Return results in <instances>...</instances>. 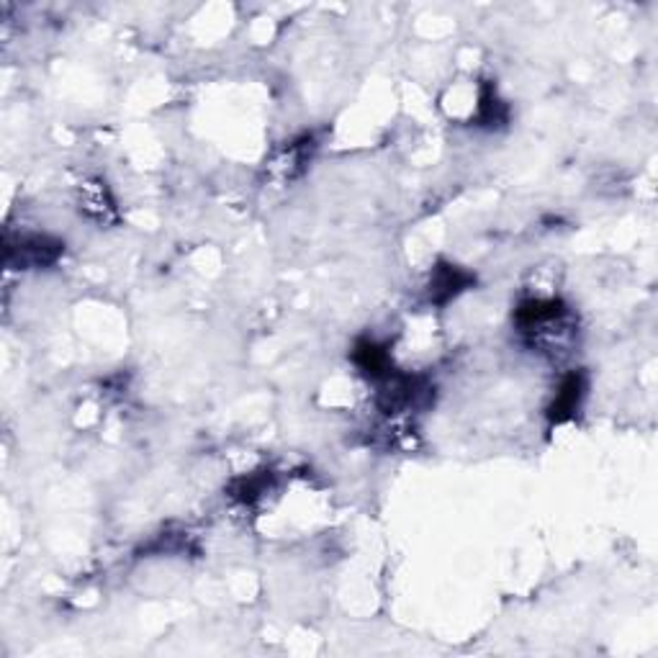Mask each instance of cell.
Listing matches in <instances>:
<instances>
[{
    "instance_id": "6da1fadb",
    "label": "cell",
    "mask_w": 658,
    "mask_h": 658,
    "mask_svg": "<svg viewBox=\"0 0 658 658\" xmlns=\"http://www.w3.org/2000/svg\"><path fill=\"white\" fill-rule=\"evenodd\" d=\"M435 399V383L427 375H412V373H389L386 379L379 381L375 391V406L394 417V414L427 410Z\"/></svg>"
},
{
    "instance_id": "7a4b0ae2",
    "label": "cell",
    "mask_w": 658,
    "mask_h": 658,
    "mask_svg": "<svg viewBox=\"0 0 658 658\" xmlns=\"http://www.w3.org/2000/svg\"><path fill=\"white\" fill-rule=\"evenodd\" d=\"M65 255V242L54 234L26 232L6 237V265L11 270H46Z\"/></svg>"
},
{
    "instance_id": "3957f363",
    "label": "cell",
    "mask_w": 658,
    "mask_h": 658,
    "mask_svg": "<svg viewBox=\"0 0 658 658\" xmlns=\"http://www.w3.org/2000/svg\"><path fill=\"white\" fill-rule=\"evenodd\" d=\"M569 319V307L561 299H524L514 309V325L530 340H545L553 325Z\"/></svg>"
},
{
    "instance_id": "277c9868",
    "label": "cell",
    "mask_w": 658,
    "mask_h": 658,
    "mask_svg": "<svg viewBox=\"0 0 658 658\" xmlns=\"http://www.w3.org/2000/svg\"><path fill=\"white\" fill-rule=\"evenodd\" d=\"M77 211L98 226H114L121 222L119 203L104 178H88L77 185Z\"/></svg>"
},
{
    "instance_id": "5b68a950",
    "label": "cell",
    "mask_w": 658,
    "mask_h": 658,
    "mask_svg": "<svg viewBox=\"0 0 658 658\" xmlns=\"http://www.w3.org/2000/svg\"><path fill=\"white\" fill-rule=\"evenodd\" d=\"M474 286L476 276L471 270L450 261H437L427 280V301L435 307H448L450 301H456L460 294H466Z\"/></svg>"
},
{
    "instance_id": "8992f818",
    "label": "cell",
    "mask_w": 658,
    "mask_h": 658,
    "mask_svg": "<svg viewBox=\"0 0 658 658\" xmlns=\"http://www.w3.org/2000/svg\"><path fill=\"white\" fill-rule=\"evenodd\" d=\"M586 389H590V381H586L584 371H571L561 379L559 391H555L551 406H548V422L551 425H563V422H571L582 410Z\"/></svg>"
},
{
    "instance_id": "52a82bcc",
    "label": "cell",
    "mask_w": 658,
    "mask_h": 658,
    "mask_svg": "<svg viewBox=\"0 0 658 658\" xmlns=\"http://www.w3.org/2000/svg\"><path fill=\"white\" fill-rule=\"evenodd\" d=\"M352 363L358 365V371L371 381H383L389 373H394V363H391V352L386 344L371 340V337H363V340L355 342L352 348Z\"/></svg>"
},
{
    "instance_id": "ba28073f",
    "label": "cell",
    "mask_w": 658,
    "mask_h": 658,
    "mask_svg": "<svg viewBox=\"0 0 658 658\" xmlns=\"http://www.w3.org/2000/svg\"><path fill=\"white\" fill-rule=\"evenodd\" d=\"M315 150H317L315 135H304L299 139H294V142H288L284 150L276 155V160H273L268 168L273 176L291 180L307 170V164L311 160V155H315Z\"/></svg>"
},
{
    "instance_id": "9c48e42d",
    "label": "cell",
    "mask_w": 658,
    "mask_h": 658,
    "mask_svg": "<svg viewBox=\"0 0 658 658\" xmlns=\"http://www.w3.org/2000/svg\"><path fill=\"white\" fill-rule=\"evenodd\" d=\"M509 121V106L499 98L494 85H481L479 106H476V127L481 129H501Z\"/></svg>"
},
{
    "instance_id": "30bf717a",
    "label": "cell",
    "mask_w": 658,
    "mask_h": 658,
    "mask_svg": "<svg viewBox=\"0 0 658 658\" xmlns=\"http://www.w3.org/2000/svg\"><path fill=\"white\" fill-rule=\"evenodd\" d=\"M273 479H276V474L270 471H255V474L240 476V479L232 481L230 497L234 501H240V505H255L257 499H263L265 494L273 489Z\"/></svg>"
}]
</instances>
